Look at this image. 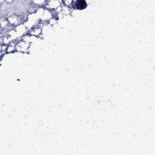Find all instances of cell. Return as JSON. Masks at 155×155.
<instances>
[{
  "label": "cell",
  "instance_id": "6da1fadb",
  "mask_svg": "<svg viewBox=\"0 0 155 155\" xmlns=\"http://www.w3.org/2000/svg\"><path fill=\"white\" fill-rule=\"evenodd\" d=\"M76 6H77V8H78V9H84V8L86 7L87 4L85 1H82V0H81V1H77V2H76Z\"/></svg>",
  "mask_w": 155,
  "mask_h": 155
}]
</instances>
